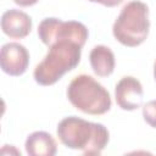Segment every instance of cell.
<instances>
[{
    "mask_svg": "<svg viewBox=\"0 0 156 156\" xmlns=\"http://www.w3.org/2000/svg\"><path fill=\"white\" fill-rule=\"evenodd\" d=\"M154 78L156 80V60H155V63H154Z\"/></svg>",
    "mask_w": 156,
    "mask_h": 156,
    "instance_id": "cell-14",
    "label": "cell"
},
{
    "mask_svg": "<svg viewBox=\"0 0 156 156\" xmlns=\"http://www.w3.org/2000/svg\"><path fill=\"white\" fill-rule=\"evenodd\" d=\"M115 98L117 105L124 111H134L143 104L144 90L141 83L132 76L119 79L115 88Z\"/></svg>",
    "mask_w": 156,
    "mask_h": 156,
    "instance_id": "cell-7",
    "label": "cell"
},
{
    "mask_svg": "<svg viewBox=\"0 0 156 156\" xmlns=\"http://www.w3.org/2000/svg\"><path fill=\"white\" fill-rule=\"evenodd\" d=\"M29 156H54L57 152V145L51 134L44 130H37L29 134L24 143Z\"/></svg>",
    "mask_w": 156,
    "mask_h": 156,
    "instance_id": "cell-9",
    "label": "cell"
},
{
    "mask_svg": "<svg viewBox=\"0 0 156 156\" xmlns=\"http://www.w3.org/2000/svg\"><path fill=\"white\" fill-rule=\"evenodd\" d=\"M38 35L41 43L46 46H50L57 40H72L84 46L89 33L82 22L62 21L56 17H48L39 23Z\"/></svg>",
    "mask_w": 156,
    "mask_h": 156,
    "instance_id": "cell-5",
    "label": "cell"
},
{
    "mask_svg": "<svg viewBox=\"0 0 156 156\" xmlns=\"http://www.w3.org/2000/svg\"><path fill=\"white\" fill-rule=\"evenodd\" d=\"M90 2H96V4H101L106 7H115L117 5H119L121 2H123V0H88Z\"/></svg>",
    "mask_w": 156,
    "mask_h": 156,
    "instance_id": "cell-12",
    "label": "cell"
},
{
    "mask_svg": "<svg viewBox=\"0 0 156 156\" xmlns=\"http://www.w3.org/2000/svg\"><path fill=\"white\" fill-rule=\"evenodd\" d=\"M150 29L149 7L139 0L127 2L112 26L115 39L124 46L135 48L143 44Z\"/></svg>",
    "mask_w": 156,
    "mask_h": 156,
    "instance_id": "cell-3",
    "label": "cell"
},
{
    "mask_svg": "<svg viewBox=\"0 0 156 156\" xmlns=\"http://www.w3.org/2000/svg\"><path fill=\"white\" fill-rule=\"evenodd\" d=\"M56 133L66 147L80 150L84 155H100L110 140V133L104 124L77 116L65 117L60 121Z\"/></svg>",
    "mask_w": 156,
    "mask_h": 156,
    "instance_id": "cell-1",
    "label": "cell"
},
{
    "mask_svg": "<svg viewBox=\"0 0 156 156\" xmlns=\"http://www.w3.org/2000/svg\"><path fill=\"white\" fill-rule=\"evenodd\" d=\"M91 69L99 77H107L115 71V55L108 46L96 45L89 54Z\"/></svg>",
    "mask_w": 156,
    "mask_h": 156,
    "instance_id": "cell-10",
    "label": "cell"
},
{
    "mask_svg": "<svg viewBox=\"0 0 156 156\" xmlns=\"http://www.w3.org/2000/svg\"><path fill=\"white\" fill-rule=\"evenodd\" d=\"M67 98L77 110L95 116L106 113L112 105L110 93L88 74H79L72 79L67 88Z\"/></svg>",
    "mask_w": 156,
    "mask_h": 156,
    "instance_id": "cell-4",
    "label": "cell"
},
{
    "mask_svg": "<svg viewBox=\"0 0 156 156\" xmlns=\"http://www.w3.org/2000/svg\"><path fill=\"white\" fill-rule=\"evenodd\" d=\"M39 0H13L15 4L20 5V6H32V5H35Z\"/></svg>",
    "mask_w": 156,
    "mask_h": 156,
    "instance_id": "cell-13",
    "label": "cell"
},
{
    "mask_svg": "<svg viewBox=\"0 0 156 156\" xmlns=\"http://www.w3.org/2000/svg\"><path fill=\"white\" fill-rule=\"evenodd\" d=\"M29 65V52L20 43H6L1 48L0 66L1 69L12 77L22 76Z\"/></svg>",
    "mask_w": 156,
    "mask_h": 156,
    "instance_id": "cell-6",
    "label": "cell"
},
{
    "mask_svg": "<svg viewBox=\"0 0 156 156\" xmlns=\"http://www.w3.org/2000/svg\"><path fill=\"white\" fill-rule=\"evenodd\" d=\"M144 121L152 128H156V100H151L143 106Z\"/></svg>",
    "mask_w": 156,
    "mask_h": 156,
    "instance_id": "cell-11",
    "label": "cell"
},
{
    "mask_svg": "<svg viewBox=\"0 0 156 156\" xmlns=\"http://www.w3.org/2000/svg\"><path fill=\"white\" fill-rule=\"evenodd\" d=\"M32 18L28 13L11 9L2 13L1 16V29L4 34L12 39H23L32 30Z\"/></svg>",
    "mask_w": 156,
    "mask_h": 156,
    "instance_id": "cell-8",
    "label": "cell"
},
{
    "mask_svg": "<svg viewBox=\"0 0 156 156\" xmlns=\"http://www.w3.org/2000/svg\"><path fill=\"white\" fill-rule=\"evenodd\" d=\"M48 48V54L33 72L34 80L43 87L55 84L65 73L76 68L80 61L83 46L72 40H57Z\"/></svg>",
    "mask_w": 156,
    "mask_h": 156,
    "instance_id": "cell-2",
    "label": "cell"
}]
</instances>
